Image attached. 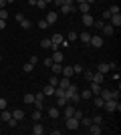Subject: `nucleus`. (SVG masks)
Instances as JSON below:
<instances>
[{
  "label": "nucleus",
  "instance_id": "1",
  "mask_svg": "<svg viewBox=\"0 0 121 135\" xmlns=\"http://www.w3.org/2000/svg\"><path fill=\"white\" fill-rule=\"evenodd\" d=\"M103 109L105 111H109V113H119L121 111V105H119V101H115V99H109V101H105V105H103Z\"/></svg>",
  "mask_w": 121,
  "mask_h": 135
},
{
  "label": "nucleus",
  "instance_id": "2",
  "mask_svg": "<svg viewBox=\"0 0 121 135\" xmlns=\"http://www.w3.org/2000/svg\"><path fill=\"white\" fill-rule=\"evenodd\" d=\"M89 45L95 46V49H101V46H103V36H101V34H91V40H89Z\"/></svg>",
  "mask_w": 121,
  "mask_h": 135
},
{
  "label": "nucleus",
  "instance_id": "3",
  "mask_svg": "<svg viewBox=\"0 0 121 135\" xmlns=\"http://www.w3.org/2000/svg\"><path fill=\"white\" fill-rule=\"evenodd\" d=\"M67 129H71V131L79 129V119H75V117H67Z\"/></svg>",
  "mask_w": 121,
  "mask_h": 135
},
{
  "label": "nucleus",
  "instance_id": "4",
  "mask_svg": "<svg viewBox=\"0 0 121 135\" xmlns=\"http://www.w3.org/2000/svg\"><path fill=\"white\" fill-rule=\"evenodd\" d=\"M81 20H83V24H85V26H93V22H95V18L91 16V12H85V14L81 16Z\"/></svg>",
  "mask_w": 121,
  "mask_h": 135
},
{
  "label": "nucleus",
  "instance_id": "5",
  "mask_svg": "<svg viewBox=\"0 0 121 135\" xmlns=\"http://www.w3.org/2000/svg\"><path fill=\"white\" fill-rule=\"evenodd\" d=\"M57 18H59V14H57L55 10H52V12H46V18H45V20L49 22V26H51V24H55V22H57Z\"/></svg>",
  "mask_w": 121,
  "mask_h": 135
},
{
  "label": "nucleus",
  "instance_id": "6",
  "mask_svg": "<svg viewBox=\"0 0 121 135\" xmlns=\"http://www.w3.org/2000/svg\"><path fill=\"white\" fill-rule=\"evenodd\" d=\"M109 20H111L109 24H111L113 28H119V26H121V16H119V14H111Z\"/></svg>",
  "mask_w": 121,
  "mask_h": 135
},
{
  "label": "nucleus",
  "instance_id": "7",
  "mask_svg": "<svg viewBox=\"0 0 121 135\" xmlns=\"http://www.w3.org/2000/svg\"><path fill=\"white\" fill-rule=\"evenodd\" d=\"M30 131H32V135H42L46 129H45V127H42V125L38 123V121H35V127H32Z\"/></svg>",
  "mask_w": 121,
  "mask_h": 135
},
{
  "label": "nucleus",
  "instance_id": "8",
  "mask_svg": "<svg viewBox=\"0 0 121 135\" xmlns=\"http://www.w3.org/2000/svg\"><path fill=\"white\" fill-rule=\"evenodd\" d=\"M101 32H103L105 36H113V34H115V28L111 26V24H103V28H101Z\"/></svg>",
  "mask_w": 121,
  "mask_h": 135
},
{
  "label": "nucleus",
  "instance_id": "9",
  "mask_svg": "<svg viewBox=\"0 0 121 135\" xmlns=\"http://www.w3.org/2000/svg\"><path fill=\"white\" fill-rule=\"evenodd\" d=\"M77 6L75 4H63L61 6V14H69V12H75Z\"/></svg>",
  "mask_w": 121,
  "mask_h": 135
},
{
  "label": "nucleus",
  "instance_id": "10",
  "mask_svg": "<svg viewBox=\"0 0 121 135\" xmlns=\"http://www.w3.org/2000/svg\"><path fill=\"white\" fill-rule=\"evenodd\" d=\"M87 129H89V133H91V135H101V125H97V123H91Z\"/></svg>",
  "mask_w": 121,
  "mask_h": 135
},
{
  "label": "nucleus",
  "instance_id": "11",
  "mask_svg": "<svg viewBox=\"0 0 121 135\" xmlns=\"http://www.w3.org/2000/svg\"><path fill=\"white\" fill-rule=\"evenodd\" d=\"M63 34H61V32H57V34H52V38H51V42H52V45H59V46H61V42H63Z\"/></svg>",
  "mask_w": 121,
  "mask_h": 135
},
{
  "label": "nucleus",
  "instance_id": "12",
  "mask_svg": "<svg viewBox=\"0 0 121 135\" xmlns=\"http://www.w3.org/2000/svg\"><path fill=\"white\" fill-rule=\"evenodd\" d=\"M97 71H99V73H109V71H111V67H109V62H101V65H97Z\"/></svg>",
  "mask_w": 121,
  "mask_h": 135
},
{
  "label": "nucleus",
  "instance_id": "13",
  "mask_svg": "<svg viewBox=\"0 0 121 135\" xmlns=\"http://www.w3.org/2000/svg\"><path fill=\"white\" fill-rule=\"evenodd\" d=\"M77 8L81 10V14H85V12H91V4H89V2H81Z\"/></svg>",
  "mask_w": 121,
  "mask_h": 135
},
{
  "label": "nucleus",
  "instance_id": "14",
  "mask_svg": "<svg viewBox=\"0 0 121 135\" xmlns=\"http://www.w3.org/2000/svg\"><path fill=\"white\" fill-rule=\"evenodd\" d=\"M73 113H75V107L67 103V105H65V111H63V115H65V117H73Z\"/></svg>",
  "mask_w": 121,
  "mask_h": 135
},
{
  "label": "nucleus",
  "instance_id": "15",
  "mask_svg": "<svg viewBox=\"0 0 121 135\" xmlns=\"http://www.w3.org/2000/svg\"><path fill=\"white\" fill-rule=\"evenodd\" d=\"M42 95L45 97H52L55 95V87H52V85H46L45 89H42Z\"/></svg>",
  "mask_w": 121,
  "mask_h": 135
},
{
  "label": "nucleus",
  "instance_id": "16",
  "mask_svg": "<svg viewBox=\"0 0 121 135\" xmlns=\"http://www.w3.org/2000/svg\"><path fill=\"white\" fill-rule=\"evenodd\" d=\"M89 91H91L93 95H99V93H101V85H99V83H93V81H91V87H89Z\"/></svg>",
  "mask_w": 121,
  "mask_h": 135
},
{
  "label": "nucleus",
  "instance_id": "17",
  "mask_svg": "<svg viewBox=\"0 0 121 135\" xmlns=\"http://www.w3.org/2000/svg\"><path fill=\"white\" fill-rule=\"evenodd\" d=\"M59 115H61L59 107H51V109H49V117H51V119H59Z\"/></svg>",
  "mask_w": 121,
  "mask_h": 135
},
{
  "label": "nucleus",
  "instance_id": "18",
  "mask_svg": "<svg viewBox=\"0 0 121 135\" xmlns=\"http://www.w3.org/2000/svg\"><path fill=\"white\" fill-rule=\"evenodd\" d=\"M22 101L26 103V105H32V103H35V93H26V95L22 97Z\"/></svg>",
  "mask_w": 121,
  "mask_h": 135
},
{
  "label": "nucleus",
  "instance_id": "19",
  "mask_svg": "<svg viewBox=\"0 0 121 135\" xmlns=\"http://www.w3.org/2000/svg\"><path fill=\"white\" fill-rule=\"evenodd\" d=\"M93 103H95V107H99V109H103V105H105V101H103V97H101V95H95Z\"/></svg>",
  "mask_w": 121,
  "mask_h": 135
},
{
  "label": "nucleus",
  "instance_id": "20",
  "mask_svg": "<svg viewBox=\"0 0 121 135\" xmlns=\"http://www.w3.org/2000/svg\"><path fill=\"white\" fill-rule=\"evenodd\" d=\"M52 62H63V52L61 51H52Z\"/></svg>",
  "mask_w": 121,
  "mask_h": 135
},
{
  "label": "nucleus",
  "instance_id": "21",
  "mask_svg": "<svg viewBox=\"0 0 121 135\" xmlns=\"http://www.w3.org/2000/svg\"><path fill=\"white\" fill-rule=\"evenodd\" d=\"M61 73H63L67 79H71V77L75 75V73H73V67H71V65H69V67H63V71H61Z\"/></svg>",
  "mask_w": 121,
  "mask_h": 135
},
{
  "label": "nucleus",
  "instance_id": "22",
  "mask_svg": "<svg viewBox=\"0 0 121 135\" xmlns=\"http://www.w3.org/2000/svg\"><path fill=\"white\" fill-rule=\"evenodd\" d=\"M51 69H52V75H59L61 71H63V65H61V62H52Z\"/></svg>",
  "mask_w": 121,
  "mask_h": 135
},
{
  "label": "nucleus",
  "instance_id": "23",
  "mask_svg": "<svg viewBox=\"0 0 121 135\" xmlns=\"http://www.w3.org/2000/svg\"><path fill=\"white\" fill-rule=\"evenodd\" d=\"M12 117V113L10 111H6V109H2V113H0V119H2V123H6L8 119Z\"/></svg>",
  "mask_w": 121,
  "mask_h": 135
},
{
  "label": "nucleus",
  "instance_id": "24",
  "mask_svg": "<svg viewBox=\"0 0 121 135\" xmlns=\"http://www.w3.org/2000/svg\"><path fill=\"white\" fill-rule=\"evenodd\" d=\"M20 26H22L24 30H30V28H32V20H28V18L24 16V20H22V22H20Z\"/></svg>",
  "mask_w": 121,
  "mask_h": 135
},
{
  "label": "nucleus",
  "instance_id": "25",
  "mask_svg": "<svg viewBox=\"0 0 121 135\" xmlns=\"http://www.w3.org/2000/svg\"><path fill=\"white\" fill-rule=\"evenodd\" d=\"M24 117V113L20 111V109H16V111H12V119H16V121H22Z\"/></svg>",
  "mask_w": 121,
  "mask_h": 135
},
{
  "label": "nucleus",
  "instance_id": "26",
  "mask_svg": "<svg viewBox=\"0 0 121 135\" xmlns=\"http://www.w3.org/2000/svg\"><path fill=\"white\" fill-rule=\"evenodd\" d=\"M93 83H99V85H101V81H103V73H99V71H97V73H93Z\"/></svg>",
  "mask_w": 121,
  "mask_h": 135
},
{
  "label": "nucleus",
  "instance_id": "27",
  "mask_svg": "<svg viewBox=\"0 0 121 135\" xmlns=\"http://www.w3.org/2000/svg\"><path fill=\"white\" fill-rule=\"evenodd\" d=\"M69 85H71V81L65 77V79H59V85H57V87H61V89H67Z\"/></svg>",
  "mask_w": 121,
  "mask_h": 135
},
{
  "label": "nucleus",
  "instance_id": "28",
  "mask_svg": "<svg viewBox=\"0 0 121 135\" xmlns=\"http://www.w3.org/2000/svg\"><path fill=\"white\" fill-rule=\"evenodd\" d=\"M79 95H81V99H85V101H87V99H91V97H93V93L89 89H85V91H81Z\"/></svg>",
  "mask_w": 121,
  "mask_h": 135
},
{
  "label": "nucleus",
  "instance_id": "29",
  "mask_svg": "<svg viewBox=\"0 0 121 135\" xmlns=\"http://www.w3.org/2000/svg\"><path fill=\"white\" fill-rule=\"evenodd\" d=\"M67 103H69V99H67V97H57V105L59 107H65V105H67Z\"/></svg>",
  "mask_w": 121,
  "mask_h": 135
},
{
  "label": "nucleus",
  "instance_id": "30",
  "mask_svg": "<svg viewBox=\"0 0 121 135\" xmlns=\"http://www.w3.org/2000/svg\"><path fill=\"white\" fill-rule=\"evenodd\" d=\"M40 46H42V49H51V46H52L51 38H42V40H40Z\"/></svg>",
  "mask_w": 121,
  "mask_h": 135
},
{
  "label": "nucleus",
  "instance_id": "31",
  "mask_svg": "<svg viewBox=\"0 0 121 135\" xmlns=\"http://www.w3.org/2000/svg\"><path fill=\"white\" fill-rule=\"evenodd\" d=\"M79 38H81V40H83V42L87 45V42L91 40V34H89V32H81V34H79Z\"/></svg>",
  "mask_w": 121,
  "mask_h": 135
},
{
  "label": "nucleus",
  "instance_id": "32",
  "mask_svg": "<svg viewBox=\"0 0 121 135\" xmlns=\"http://www.w3.org/2000/svg\"><path fill=\"white\" fill-rule=\"evenodd\" d=\"M30 115H32V121H40V117H42V113L38 109H35V113H30Z\"/></svg>",
  "mask_w": 121,
  "mask_h": 135
},
{
  "label": "nucleus",
  "instance_id": "33",
  "mask_svg": "<svg viewBox=\"0 0 121 135\" xmlns=\"http://www.w3.org/2000/svg\"><path fill=\"white\" fill-rule=\"evenodd\" d=\"M32 69H35V65H32V62H26V65H24V67H22V71H24V73H30V71H32Z\"/></svg>",
  "mask_w": 121,
  "mask_h": 135
},
{
  "label": "nucleus",
  "instance_id": "34",
  "mask_svg": "<svg viewBox=\"0 0 121 135\" xmlns=\"http://www.w3.org/2000/svg\"><path fill=\"white\" fill-rule=\"evenodd\" d=\"M36 26H38V28H40V30H45V28H46V26H49V22H46L45 18H42V20H38V22H36Z\"/></svg>",
  "mask_w": 121,
  "mask_h": 135
},
{
  "label": "nucleus",
  "instance_id": "35",
  "mask_svg": "<svg viewBox=\"0 0 121 135\" xmlns=\"http://www.w3.org/2000/svg\"><path fill=\"white\" fill-rule=\"evenodd\" d=\"M49 85H52V87H57V85H59V77H57V75H52L51 79H49Z\"/></svg>",
  "mask_w": 121,
  "mask_h": 135
},
{
  "label": "nucleus",
  "instance_id": "36",
  "mask_svg": "<svg viewBox=\"0 0 121 135\" xmlns=\"http://www.w3.org/2000/svg\"><path fill=\"white\" fill-rule=\"evenodd\" d=\"M91 121H93V123H97V125H103V117H101V115H95Z\"/></svg>",
  "mask_w": 121,
  "mask_h": 135
},
{
  "label": "nucleus",
  "instance_id": "37",
  "mask_svg": "<svg viewBox=\"0 0 121 135\" xmlns=\"http://www.w3.org/2000/svg\"><path fill=\"white\" fill-rule=\"evenodd\" d=\"M73 117H75V119H79V121H81V119L85 117V115H83V111H79V109H75V113H73Z\"/></svg>",
  "mask_w": 121,
  "mask_h": 135
},
{
  "label": "nucleus",
  "instance_id": "38",
  "mask_svg": "<svg viewBox=\"0 0 121 135\" xmlns=\"http://www.w3.org/2000/svg\"><path fill=\"white\" fill-rule=\"evenodd\" d=\"M36 8L45 10V8H46V2H45V0H36Z\"/></svg>",
  "mask_w": 121,
  "mask_h": 135
},
{
  "label": "nucleus",
  "instance_id": "39",
  "mask_svg": "<svg viewBox=\"0 0 121 135\" xmlns=\"http://www.w3.org/2000/svg\"><path fill=\"white\" fill-rule=\"evenodd\" d=\"M8 16H10V14H8V10H6V8H0V18H4V20H6Z\"/></svg>",
  "mask_w": 121,
  "mask_h": 135
},
{
  "label": "nucleus",
  "instance_id": "40",
  "mask_svg": "<svg viewBox=\"0 0 121 135\" xmlns=\"http://www.w3.org/2000/svg\"><path fill=\"white\" fill-rule=\"evenodd\" d=\"M103 24H105V20L101 18V20H95V22H93V26H97L99 30H101V28H103Z\"/></svg>",
  "mask_w": 121,
  "mask_h": 135
},
{
  "label": "nucleus",
  "instance_id": "41",
  "mask_svg": "<svg viewBox=\"0 0 121 135\" xmlns=\"http://www.w3.org/2000/svg\"><path fill=\"white\" fill-rule=\"evenodd\" d=\"M69 101H71V103H79V101H81V95H79V93H75V95L71 97Z\"/></svg>",
  "mask_w": 121,
  "mask_h": 135
},
{
  "label": "nucleus",
  "instance_id": "42",
  "mask_svg": "<svg viewBox=\"0 0 121 135\" xmlns=\"http://www.w3.org/2000/svg\"><path fill=\"white\" fill-rule=\"evenodd\" d=\"M77 38H79V34H77V32H69V38H67V40L73 42V40H77Z\"/></svg>",
  "mask_w": 121,
  "mask_h": 135
},
{
  "label": "nucleus",
  "instance_id": "43",
  "mask_svg": "<svg viewBox=\"0 0 121 135\" xmlns=\"http://www.w3.org/2000/svg\"><path fill=\"white\" fill-rule=\"evenodd\" d=\"M73 73H83V65H73Z\"/></svg>",
  "mask_w": 121,
  "mask_h": 135
},
{
  "label": "nucleus",
  "instance_id": "44",
  "mask_svg": "<svg viewBox=\"0 0 121 135\" xmlns=\"http://www.w3.org/2000/svg\"><path fill=\"white\" fill-rule=\"evenodd\" d=\"M109 12H111V14H119V6H117V4H113V6L109 8Z\"/></svg>",
  "mask_w": 121,
  "mask_h": 135
},
{
  "label": "nucleus",
  "instance_id": "45",
  "mask_svg": "<svg viewBox=\"0 0 121 135\" xmlns=\"http://www.w3.org/2000/svg\"><path fill=\"white\" fill-rule=\"evenodd\" d=\"M35 105H36V109H38V111H42V109H45V103H42V101H36V99H35Z\"/></svg>",
  "mask_w": 121,
  "mask_h": 135
},
{
  "label": "nucleus",
  "instance_id": "46",
  "mask_svg": "<svg viewBox=\"0 0 121 135\" xmlns=\"http://www.w3.org/2000/svg\"><path fill=\"white\" fill-rule=\"evenodd\" d=\"M6 105H8V103H6V99H4V97H0V111H2V109H6Z\"/></svg>",
  "mask_w": 121,
  "mask_h": 135
},
{
  "label": "nucleus",
  "instance_id": "47",
  "mask_svg": "<svg viewBox=\"0 0 121 135\" xmlns=\"http://www.w3.org/2000/svg\"><path fill=\"white\" fill-rule=\"evenodd\" d=\"M101 18H103V20H109V18H111V12H109V10H105L103 14H101Z\"/></svg>",
  "mask_w": 121,
  "mask_h": 135
},
{
  "label": "nucleus",
  "instance_id": "48",
  "mask_svg": "<svg viewBox=\"0 0 121 135\" xmlns=\"http://www.w3.org/2000/svg\"><path fill=\"white\" fill-rule=\"evenodd\" d=\"M35 99H36V101H45V95H42V93H36Z\"/></svg>",
  "mask_w": 121,
  "mask_h": 135
},
{
  "label": "nucleus",
  "instance_id": "49",
  "mask_svg": "<svg viewBox=\"0 0 121 135\" xmlns=\"http://www.w3.org/2000/svg\"><path fill=\"white\" fill-rule=\"evenodd\" d=\"M14 18H16V20H18V24H20V22H22V20H24V14H20V12H18V14H16V16H14Z\"/></svg>",
  "mask_w": 121,
  "mask_h": 135
},
{
  "label": "nucleus",
  "instance_id": "50",
  "mask_svg": "<svg viewBox=\"0 0 121 135\" xmlns=\"http://www.w3.org/2000/svg\"><path fill=\"white\" fill-rule=\"evenodd\" d=\"M85 79H87V81L93 79V73H91V71H85Z\"/></svg>",
  "mask_w": 121,
  "mask_h": 135
},
{
  "label": "nucleus",
  "instance_id": "51",
  "mask_svg": "<svg viewBox=\"0 0 121 135\" xmlns=\"http://www.w3.org/2000/svg\"><path fill=\"white\" fill-rule=\"evenodd\" d=\"M2 28H6V20L4 18H0V30H2Z\"/></svg>",
  "mask_w": 121,
  "mask_h": 135
},
{
  "label": "nucleus",
  "instance_id": "52",
  "mask_svg": "<svg viewBox=\"0 0 121 135\" xmlns=\"http://www.w3.org/2000/svg\"><path fill=\"white\" fill-rule=\"evenodd\" d=\"M6 4H8V2H6V0H0V8H4Z\"/></svg>",
  "mask_w": 121,
  "mask_h": 135
},
{
  "label": "nucleus",
  "instance_id": "53",
  "mask_svg": "<svg viewBox=\"0 0 121 135\" xmlns=\"http://www.w3.org/2000/svg\"><path fill=\"white\" fill-rule=\"evenodd\" d=\"M28 6H36V0H28Z\"/></svg>",
  "mask_w": 121,
  "mask_h": 135
},
{
  "label": "nucleus",
  "instance_id": "54",
  "mask_svg": "<svg viewBox=\"0 0 121 135\" xmlns=\"http://www.w3.org/2000/svg\"><path fill=\"white\" fill-rule=\"evenodd\" d=\"M45 2H46V4H51V2H52V0H45Z\"/></svg>",
  "mask_w": 121,
  "mask_h": 135
},
{
  "label": "nucleus",
  "instance_id": "55",
  "mask_svg": "<svg viewBox=\"0 0 121 135\" xmlns=\"http://www.w3.org/2000/svg\"><path fill=\"white\" fill-rule=\"evenodd\" d=\"M75 2H79V4H81V2H85V0H75Z\"/></svg>",
  "mask_w": 121,
  "mask_h": 135
},
{
  "label": "nucleus",
  "instance_id": "56",
  "mask_svg": "<svg viewBox=\"0 0 121 135\" xmlns=\"http://www.w3.org/2000/svg\"><path fill=\"white\" fill-rule=\"evenodd\" d=\"M6 2H16V0H6Z\"/></svg>",
  "mask_w": 121,
  "mask_h": 135
},
{
  "label": "nucleus",
  "instance_id": "57",
  "mask_svg": "<svg viewBox=\"0 0 121 135\" xmlns=\"http://www.w3.org/2000/svg\"><path fill=\"white\" fill-rule=\"evenodd\" d=\"M0 61H2V55H0Z\"/></svg>",
  "mask_w": 121,
  "mask_h": 135
},
{
  "label": "nucleus",
  "instance_id": "58",
  "mask_svg": "<svg viewBox=\"0 0 121 135\" xmlns=\"http://www.w3.org/2000/svg\"><path fill=\"white\" fill-rule=\"evenodd\" d=\"M0 97H2V93H0Z\"/></svg>",
  "mask_w": 121,
  "mask_h": 135
}]
</instances>
